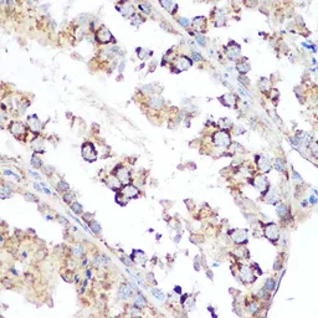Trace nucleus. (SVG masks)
Wrapping results in <instances>:
<instances>
[{"label":"nucleus","instance_id":"obj_38","mask_svg":"<svg viewBox=\"0 0 318 318\" xmlns=\"http://www.w3.org/2000/svg\"><path fill=\"white\" fill-rule=\"evenodd\" d=\"M196 42H198V44H200L201 46H205V45H206L205 39H204L203 36H200V35H196Z\"/></svg>","mask_w":318,"mask_h":318},{"label":"nucleus","instance_id":"obj_10","mask_svg":"<svg viewBox=\"0 0 318 318\" xmlns=\"http://www.w3.org/2000/svg\"><path fill=\"white\" fill-rule=\"evenodd\" d=\"M231 237L235 242L242 244L247 240V232H246V230H234Z\"/></svg>","mask_w":318,"mask_h":318},{"label":"nucleus","instance_id":"obj_2","mask_svg":"<svg viewBox=\"0 0 318 318\" xmlns=\"http://www.w3.org/2000/svg\"><path fill=\"white\" fill-rule=\"evenodd\" d=\"M265 236H266L270 241L275 242L278 240V236H280V232H278V228L277 225L271 222L269 225H266V228H265Z\"/></svg>","mask_w":318,"mask_h":318},{"label":"nucleus","instance_id":"obj_34","mask_svg":"<svg viewBox=\"0 0 318 318\" xmlns=\"http://www.w3.org/2000/svg\"><path fill=\"white\" fill-rule=\"evenodd\" d=\"M130 22L133 24V25H137V26H138L139 24H142V22H143V19H142V18H140L139 15L134 14L133 16H132V21H130Z\"/></svg>","mask_w":318,"mask_h":318},{"label":"nucleus","instance_id":"obj_21","mask_svg":"<svg viewBox=\"0 0 318 318\" xmlns=\"http://www.w3.org/2000/svg\"><path fill=\"white\" fill-rule=\"evenodd\" d=\"M275 286H276V282H275L273 278H267L266 282H265V287H263V289H265V291H267V292H270V291H272V289L275 288Z\"/></svg>","mask_w":318,"mask_h":318},{"label":"nucleus","instance_id":"obj_3","mask_svg":"<svg viewBox=\"0 0 318 318\" xmlns=\"http://www.w3.org/2000/svg\"><path fill=\"white\" fill-rule=\"evenodd\" d=\"M214 142L218 147H228L230 144V136L224 130L216 132L214 134Z\"/></svg>","mask_w":318,"mask_h":318},{"label":"nucleus","instance_id":"obj_14","mask_svg":"<svg viewBox=\"0 0 318 318\" xmlns=\"http://www.w3.org/2000/svg\"><path fill=\"white\" fill-rule=\"evenodd\" d=\"M117 178L119 179L121 184L127 185L129 183V171H128V169H126V168L119 169V171L117 173Z\"/></svg>","mask_w":318,"mask_h":318},{"label":"nucleus","instance_id":"obj_19","mask_svg":"<svg viewBox=\"0 0 318 318\" xmlns=\"http://www.w3.org/2000/svg\"><path fill=\"white\" fill-rule=\"evenodd\" d=\"M236 69H237L238 72L246 73L247 71H250V65H249V62H246V61H240V62L236 65Z\"/></svg>","mask_w":318,"mask_h":318},{"label":"nucleus","instance_id":"obj_46","mask_svg":"<svg viewBox=\"0 0 318 318\" xmlns=\"http://www.w3.org/2000/svg\"><path fill=\"white\" fill-rule=\"evenodd\" d=\"M175 292H177V293H180V292H181V288L177 286V287H175Z\"/></svg>","mask_w":318,"mask_h":318},{"label":"nucleus","instance_id":"obj_13","mask_svg":"<svg viewBox=\"0 0 318 318\" xmlns=\"http://www.w3.org/2000/svg\"><path fill=\"white\" fill-rule=\"evenodd\" d=\"M10 130H11V133L16 136V137H20L21 134L25 133V127L19 123V122H12L11 126H10Z\"/></svg>","mask_w":318,"mask_h":318},{"label":"nucleus","instance_id":"obj_26","mask_svg":"<svg viewBox=\"0 0 318 318\" xmlns=\"http://www.w3.org/2000/svg\"><path fill=\"white\" fill-rule=\"evenodd\" d=\"M108 261H110V260L106 257V256H103V255H100V256L95 260V262H96L97 266H103V265H107Z\"/></svg>","mask_w":318,"mask_h":318},{"label":"nucleus","instance_id":"obj_42","mask_svg":"<svg viewBox=\"0 0 318 318\" xmlns=\"http://www.w3.org/2000/svg\"><path fill=\"white\" fill-rule=\"evenodd\" d=\"M29 173H30V175H32V177H34V178H36V179H41V177H40V174L35 173V171H32V170H29Z\"/></svg>","mask_w":318,"mask_h":318},{"label":"nucleus","instance_id":"obj_31","mask_svg":"<svg viewBox=\"0 0 318 318\" xmlns=\"http://www.w3.org/2000/svg\"><path fill=\"white\" fill-rule=\"evenodd\" d=\"M70 187H69V184L67 183H65V181H60L57 184V190L59 191H66V190H69Z\"/></svg>","mask_w":318,"mask_h":318},{"label":"nucleus","instance_id":"obj_39","mask_svg":"<svg viewBox=\"0 0 318 318\" xmlns=\"http://www.w3.org/2000/svg\"><path fill=\"white\" fill-rule=\"evenodd\" d=\"M25 198H26V200H29V201H34V203L37 201V198L32 194H25Z\"/></svg>","mask_w":318,"mask_h":318},{"label":"nucleus","instance_id":"obj_29","mask_svg":"<svg viewBox=\"0 0 318 318\" xmlns=\"http://www.w3.org/2000/svg\"><path fill=\"white\" fill-rule=\"evenodd\" d=\"M275 168H276V170L277 171H282L285 170V167H283V164H282V161L280 158H277V159H275Z\"/></svg>","mask_w":318,"mask_h":318},{"label":"nucleus","instance_id":"obj_41","mask_svg":"<svg viewBox=\"0 0 318 318\" xmlns=\"http://www.w3.org/2000/svg\"><path fill=\"white\" fill-rule=\"evenodd\" d=\"M193 57H194L195 61H201V60H203V57H201L200 55H198L195 51H193Z\"/></svg>","mask_w":318,"mask_h":318},{"label":"nucleus","instance_id":"obj_7","mask_svg":"<svg viewBox=\"0 0 318 318\" xmlns=\"http://www.w3.org/2000/svg\"><path fill=\"white\" fill-rule=\"evenodd\" d=\"M121 194L126 198V199H133V198H136V196H138L139 195V190L136 188V187H133V185H126V187L121 190Z\"/></svg>","mask_w":318,"mask_h":318},{"label":"nucleus","instance_id":"obj_24","mask_svg":"<svg viewBox=\"0 0 318 318\" xmlns=\"http://www.w3.org/2000/svg\"><path fill=\"white\" fill-rule=\"evenodd\" d=\"M31 165L35 167V168H40L42 165V162H41V158H40L39 155L34 154L32 158H31Z\"/></svg>","mask_w":318,"mask_h":318},{"label":"nucleus","instance_id":"obj_11","mask_svg":"<svg viewBox=\"0 0 318 318\" xmlns=\"http://www.w3.org/2000/svg\"><path fill=\"white\" fill-rule=\"evenodd\" d=\"M257 167L261 171H269L270 168H271V164H270V161L266 158V157H262V155H259L257 157Z\"/></svg>","mask_w":318,"mask_h":318},{"label":"nucleus","instance_id":"obj_47","mask_svg":"<svg viewBox=\"0 0 318 318\" xmlns=\"http://www.w3.org/2000/svg\"><path fill=\"white\" fill-rule=\"evenodd\" d=\"M73 219H75L77 222H80V220H78V219H76V218H73ZM80 224H81V222H80ZM81 225H82V224H81ZM82 226H83V225H82ZM83 228H85V226H83ZM85 229H86V228H85ZM86 230H87V229H86ZM87 231H88V230H87Z\"/></svg>","mask_w":318,"mask_h":318},{"label":"nucleus","instance_id":"obj_43","mask_svg":"<svg viewBox=\"0 0 318 318\" xmlns=\"http://www.w3.org/2000/svg\"><path fill=\"white\" fill-rule=\"evenodd\" d=\"M293 177H295V180H297V181H299V183H302V178L296 173V171H293Z\"/></svg>","mask_w":318,"mask_h":318},{"label":"nucleus","instance_id":"obj_45","mask_svg":"<svg viewBox=\"0 0 318 318\" xmlns=\"http://www.w3.org/2000/svg\"><path fill=\"white\" fill-rule=\"evenodd\" d=\"M124 66H126V61H122L121 62V66H119V71H123V69H124Z\"/></svg>","mask_w":318,"mask_h":318},{"label":"nucleus","instance_id":"obj_17","mask_svg":"<svg viewBox=\"0 0 318 318\" xmlns=\"http://www.w3.org/2000/svg\"><path fill=\"white\" fill-rule=\"evenodd\" d=\"M133 254H136L137 255V257L136 256H130V259H133L136 262H138V263H145V261H147V256L144 255V252H142V251H138V250H134L133 251Z\"/></svg>","mask_w":318,"mask_h":318},{"label":"nucleus","instance_id":"obj_28","mask_svg":"<svg viewBox=\"0 0 318 318\" xmlns=\"http://www.w3.org/2000/svg\"><path fill=\"white\" fill-rule=\"evenodd\" d=\"M71 209H72V211H73L75 214H81V213H82V206L80 205L77 201H75V203L71 204Z\"/></svg>","mask_w":318,"mask_h":318},{"label":"nucleus","instance_id":"obj_37","mask_svg":"<svg viewBox=\"0 0 318 318\" xmlns=\"http://www.w3.org/2000/svg\"><path fill=\"white\" fill-rule=\"evenodd\" d=\"M179 22H180L183 26H185V28H189V26H190V20L187 19V18H180V19H179Z\"/></svg>","mask_w":318,"mask_h":318},{"label":"nucleus","instance_id":"obj_15","mask_svg":"<svg viewBox=\"0 0 318 318\" xmlns=\"http://www.w3.org/2000/svg\"><path fill=\"white\" fill-rule=\"evenodd\" d=\"M220 101L225 104V106H228V107H232V106L236 103V100H235V96L231 95V93H226V95H224L220 97Z\"/></svg>","mask_w":318,"mask_h":318},{"label":"nucleus","instance_id":"obj_1","mask_svg":"<svg viewBox=\"0 0 318 318\" xmlns=\"http://www.w3.org/2000/svg\"><path fill=\"white\" fill-rule=\"evenodd\" d=\"M82 157L88 162H93L97 159V152L92 143H85L82 145Z\"/></svg>","mask_w":318,"mask_h":318},{"label":"nucleus","instance_id":"obj_22","mask_svg":"<svg viewBox=\"0 0 318 318\" xmlns=\"http://www.w3.org/2000/svg\"><path fill=\"white\" fill-rule=\"evenodd\" d=\"M259 87L261 88V91H270V81L267 78H261V81L259 82Z\"/></svg>","mask_w":318,"mask_h":318},{"label":"nucleus","instance_id":"obj_4","mask_svg":"<svg viewBox=\"0 0 318 318\" xmlns=\"http://www.w3.org/2000/svg\"><path fill=\"white\" fill-rule=\"evenodd\" d=\"M112 40H113V37H112L110 30H107V28L102 26V28L98 30V32H97V41H100L102 44H106V42L112 41Z\"/></svg>","mask_w":318,"mask_h":318},{"label":"nucleus","instance_id":"obj_27","mask_svg":"<svg viewBox=\"0 0 318 318\" xmlns=\"http://www.w3.org/2000/svg\"><path fill=\"white\" fill-rule=\"evenodd\" d=\"M72 252H73V255H75L76 257H81V256L83 255V247H82L81 245H77V246H75V249L72 250Z\"/></svg>","mask_w":318,"mask_h":318},{"label":"nucleus","instance_id":"obj_32","mask_svg":"<svg viewBox=\"0 0 318 318\" xmlns=\"http://www.w3.org/2000/svg\"><path fill=\"white\" fill-rule=\"evenodd\" d=\"M11 196V191H10V189L9 188H5L4 185L2 187V198L3 199H8V198H10Z\"/></svg>","mask_w":318,"mask_h":318},{"label":"nucleus","instance_id":"obj_44","mask_svg":"<svg viewBox=\"0 0 318 318\" xmlns=\"http://www.w3.org/2000/svg\"><path fill=\"white\" fill-rule=\"evenodd\" d=\"M310 201H311L312 204H316V203H317V199H316V196H314V195H312V196L310 198Z\"/></svg>","mask_w":318,"mask_h":318},{"label":"nucleus","instance_id":"obj_8","mask_svg":"<svg viewBox=\"0 0 318 318\" xmlns=\"http://www.w3.org/2000/svg\"><path fill=\"white\" fill-rule=\"evenodd\" d=\"M118 11L121 12L123 16H127V18L134 15V9L132 6V4H129V3H122L118 8Z\"/></svg>","mask_w":318,"mask_h":318},{"label":"nucleus","instance_id":"obj_33","mask_svg":"<svg viewBox=\"0 0 318 318\" xmlns=\"http://www.w3.org/2000/svg\"><path fill=\"white\" fill-rule=\"evenodd\" d=\"M90 225H91V228H92V230H93L95 234H98V232L101 231V226H100V224H98V222H96V221H91Z\"/></svg>","mask_w":318,"mask_h":318},{"label":"nucleus","instance_id":"obj_12","mask_svg":"<svg viewBox=\"0 0 318 318\" xmlns=\"http://www.w3.org/2000/svg\"><path fill=\"white\" fill-rule=\"evenodd\" d=\"M190 65H191V61H190L189 57L183 56V57H180V59L177 60V69H178L179 71L188 70V69L190 67Z\"/></svg>","mask_w":318,"mask_h":318},{"label":"nucleus","instance_id":"obj_16","mask_svg":"<svg viewBox=\"0 0 318 318\" xmlns=\"http://www.w3.org/2000/svg\"><path fill=\"white\" fill-rule=\"evenodd\" d=\"M278 200H280V196L276 194L275 190H270L269 194L266 195V198H265V201L269 203V204H276Z\"/></svg>","mask_w":318,"mask_h":318},{"label":"nucleus","instance_id":"obj_35","mask_svg":"<svg viewBox=\"0 0 318 318\" xmlns=\"http://www.w3.org/2000/svg\"><path fill=\"white\" fill-rule=\"evenodd\" d=\"M249 312L250 313H255L257 310H259V303H256V302H251L250 304H249Z\"/></svg>","mask_w":318,"mask_h":318},{"label":"nucleus","instance_id":"obj_9","mask_svg":"<svg viewBox=\"0 0 318 318\" xmlns=\"http://www.w3.org/2000/svg\"><path fill=\"white\" fill-rule=\"evenodd\" d=\"M193 28L196 30V31H205V28H206V19L204 16H196L194 20H193Z\"/></svg>","mask_w":318,"mask_h":318},{"label":"nucleus","instance_id":"obj_20","mask_svg":"<svg viewBox=\"0 0 318 318\" xmlns=\"http://www.w3.org/2000/svg\"><path fill=\"white\" fill-rule=\"evenodd\" d=\"M132 295V289L129 288V286H122L121 288H119V296H121L123 299H127L129 298V296Z\"/></svg>","mask_w":318,"mask_h":318},{"label":"nucleus","instance_id":"obj_40","mask_svg":"<svg viewBox=\"0 0 318 318\" xmlns=\"http://www.w3.org/2000/svg\"><path fill=\"white\" fill-rule=\"evenodd\" d=\"M72 196H73V195H72V193H71V194H69V193H67V194H66V195L63 196V198H65V201L70 203V201L72 200Z\"/></svg>","mask_w":318,"mask_h":318},{"label":"nucleus","instance_id":"obj_23","mask_svg":"<svg viewBox=\"0 0 318 318\" xmlns=\"http://www.w3.org/2000/svg\"><path fill=\"white\" fill-rule=\"evenodd\" d=\"M152 292H153V295L157 297V299H159V301H162V302H164L165 301V295L162 292L161 289L159 288H153L152 289Z\"/></svg>","mask_w":318,"mask_h":318},{"label":"nucleus","instance_id":"obj_30","mask_svg":"<svg viewBox=\"0 0 318 318\" xmlns=\"http://www.w3.org/2000/svg\"><path fill=\"white\" fill-rule=\"evenodd\" d=\"M139 9L144 12V14H151V6L147 3H140L139 4Z\"/></svg>","mask_w":318,"mask_h":318},{"label":"nucleus","instance_id":"obj_6","mask_svg":"<svg viewBox=\"0 0 318 318\" xmlns=\"http://www.w3.org/2000/svg\"><path fill=\"white\" fill-rule=\"evenodd\" d=\"M254 187L259 190V191H265V190H267L269 189V181L267 179L265 178L263 175H259L254 179Z\"/></svg>","mask_w":318,"mask_h":318},{"label":"nucleus","instance_id":"obj_5","mask_svg":"<svg viewBox=\"0 0 318 318\" xmlns=\"http://www.w3.org/2000/svg\"><path fill=\"white\" fill-rule=\"evenodd\" d=\"M240 277L246 282H254L255 281V275L252 272V269L250 266H246V265L240 269Z\"/></svg>","mask_w":318,"mask_h":318},{"label":"nucleus","instance_id":"obj_25","mask_svg":"<svg viewBox=\"0 0 318 318\" xmlns=\"http://www.w3.org/2000/svg\"><path fill=\"white\" fill-rule=\"evenodd\" d=\"M136 306L138 307V308H140L142 306H145V304H147V299H145L142 295H138L137 297H136Z\"/></svg>","mask_w":318,"mask_h":318},{"label":"nucleus","instance_id":"obj_36","mask_svg":"<svg viewBox=\"0 0 318 318\" xmlns=\"http://www.w3.org/2000/svg\"><path fill=\"white\" fill-rule=\"evenodd\" d=\"M4 174H5V175H9V177H11V178H14L15 180H20V179H19V175L15 174L14 171L9 170V169H4Z\"/></svg>","mask_w":318,"mask_h":318},{"label":"nucleus","instance_id":"obj_18","mask_svg":"<svg viewBox=\"0 0 318 318\" xmlns=\"http://www.w3.org/2000/svg\"><path fill=\"white\" fill-rule=\"evenodd\" d=\"M276 213H277V215L280 216V218H286V215L288 214V208H287V205H285V204H280L277 206V209H276Z\"/></svg>","mask_w":318,"mask_h":318}]
</instances>
